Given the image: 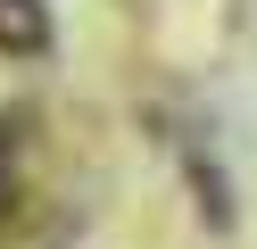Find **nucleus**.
I'll list each match as a JSON object with an SVG mask.
<instances>
[{
  "label": "nucleus",
  "mask_w": 257,
  "mask_h": 249,
  "mask_svg": "<svg viewBox=\"0 0 257 249\" xmlns=\"http://www.w3.org/2000/svg\"><path fill=\"white\" fill-rule=\"evenodd\" d=\"M0 42H9V50H42V42H50V25H42L34 0H0Z\"/></svg>",
  "instance_id": "obj_1"
}]
</instances>
